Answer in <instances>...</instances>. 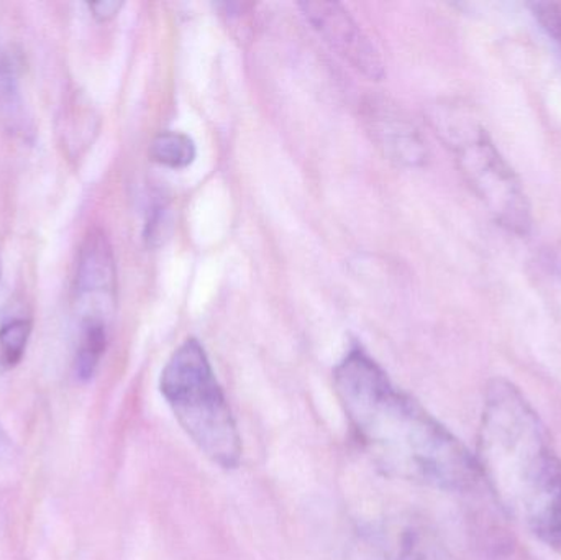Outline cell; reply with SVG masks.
Masks as SVG:
<instances>
[{
	"label": "cell",
	"instance_id": "cell-5",
	"mask_svg": "<svg viewBox=\"0 0 561 560\" xmlns=\"http://www.w3.org/2000/svg\"><path fill=\"white\" fill-rule=\"evenodd\" d=\"M76 306L81 322H105L117 301V272L111 242L102 230H91L79 250Z\"/></svg>",
	"mask_w": 561,
	"mask_h": 560
},
{
	"label": "cell",
	"instance_id": "cell-4",
	"mask_svg": "<svg viewBox=\"0 0 561 560\" xmlns=\"http://www.w3.org/2000/svg\"><path fill=\"white\" fill-rule=\"evenodd\" d=\"M437 134L454 150L458 167L488 213L507 232L529 236L533 207L529 197L486 128L468 112L440 105L432 114Z\"/></svg>",
	"mask_w": 561,
	"mask_h": 560
},
{
	"label": "cell",
	"instance_id": "cell-8",
	"mask_svg": "<svg viewBox=\"0 0 561 560\" xmlns=\"http://www.w3.org/2000/svg\"><path fill=\"white\" fill-rule=\"evenodd\" d=\"M0 125L10 137L16 140L32 141L35 137L32 115L20 91L13 62L10 61L2 43H0Z\"/></svg>",
	"mask_w": 561,
	"mask_h": 560
},
{
	"label": "cell",
	"instance_id": "cell-9",
	"mask_svg": "<svg viewBox=\"0 0 561 560\" xmlns=\"http://www.w3.org/2000/svg\"><path fill=\"white\" fill-rule=\"evenodd\" d=\"M107 324L104 322H81L78 352H76V375L81 380L94 377L105 348H107Z\"/></svg>",
	"mask_w": 561,
	"mask_h": 560
},
{
	"label": "cell",
	"instance_id": "cell-7",
	"mask_svg": "<svg viewBox=\"0 0 561 560\" xmlns=\"http://www.w3.org/2000/svg\"><path fill=\"white\" fill-rule=\"evenodd\" d=\"M363 121L376 147L389 160L404 167H422L427 161L428 150L421 132L394 104L369 99L363 105Z\"/></svg>",
	"mask_w": 561,
	"mask_h": 560
},
{
	"label": "cell",
	"instance_id": "cell-2",
	"mask_svg": "<svg viewBox=\"0 0 561 560\" xmlns=\"http://www.w3.org/2000/svg\"><path fill=\"white\" fill-rule=\"evenodd\" d=\"M474 457L504 512L561 555V459L533 404L506 378L488 384Z\"/></svg>",
	"mask_w": 561,
	"mask_h": 560
},
{
	"label": "cell",
	"instance_id": "cell-1",
	"mask_svg": "<svg viewBox=\"0 0 561 560\" xmlns=\"http://www.w3.org/2000/svg\"><path fill=\"white\" fill-rule=\"evenodd\" d=\"M333 390L353 436L386 476L447 492L481 479L477 457L362 348L336 365Z\"/></svg>",
	"mask_w": 561,
	"mask_h": 560
},
{
	"label": "cell",
	"instance_id": "cell-12",
	"mask_svg": "<svg viewBox=\"0 0 561 560\" xmlns=\"http://www.w3.org/2000/svg\"><path fill=\"white\" fill-rule=\"evenodd\" d=\"M30 332L32 324L26 319H13L0 328V354L7 365H15L22 361Z\"/></svg>",
	"mask_w": 561,
	"mask_h": 560
},
{
	"label": "cell",
	"instance_id": "cell-3",
	"mask_svg": "<svg viewBox=\"0 0 561 560\" xmlns=\"http://www.w3.org/2000/svg\"><path fill=\"white\" fill-rule=\"evenodd\" d=\"M160 391L181 430L210 462L224 470L240 466L243 446L236 416L197 339L173 352L161 372Z\"/></svg>",
	"mask_w": 561,
	"mask_h": 560
},
{
	"label": "cell",
	"instance_id": "cell-13",
	"mask_svg": "<svg viewBox=\"0 0 561 560\" xmlns=\"http://www.w3.org/2000/svg\"><path fill=\"white\" fill-rule=\"evenodd\" d=\"M530 12L534 19L539 23L550 42L556 45L561 58V3L549 2V0H539L530 3Z\"/></svg>",
	"mask_w": 561,
	"mask_h": 560
},
{
	"label": "cell",
	"instance_id": "cell-14",
	"mask_svg": "<svg viewBox=\"0 0 561 560\" xmlns=\"http://www.w3.org/2000/svg\"><path fill=\"white\" fill-rule=\"evenodd\" d=\"M88 7L95 20H99V22H107V20L114 19V16L121 12L124 2H117V0H102V2L88 3Z\"/></svg>",
	"mask_w": 561,
	"mask_h": 560
},
{
	"label": "cell",
	"instance_id": "cell-15",
	"mask_svg": "<svg viewBox=\"0 0 561 560\" xmlns=\"http://www.w3.org/2000/svg\"><path fill=\"white\" fill-rule=\"evenodd\" d=\"M10 453H12V443H10L9 436L0 424V457L10 456Z\"/></svg>",
	"mask_w": 561,
	"mask_h": 560
},
{
	"label": "cell",
	"instance_id": "cell-11",
	"mask_svg": "<svg viewBox=\"0 0 561 560\" xmlns=\"http://www.w3.org/2000/svg\"><path fill=\"white\" fill-rule=\"evenodd\" d=\"M396 560H455L437 536L422 526H409L399 539Z\"/></svg>",
	"mask_w": 561,
	"mask_h": 560
},
{
	"label": "cell",
	"instance_id": "cell-6",
	"mask_svg": "<svg viewBox=\"0 0 561 560\" xmlns=\"http://www.w3.org/2000/svg\"><path fill=\"white\" fill-rule=\"evenodd\" d=\"M299 7L307 22L336 55L373 81H379L385 76V65L378 49L340 3L307 0L300 2Z\"/></svg>",
	"mask_w": 561,
	"mask_h": 560
},
{
	"label": "cell",
	"instance_id": "cell-10",
	"mask_svg": "<svg viewBox=\"0 0 561 560\" xmlns=\"http://www.w3.org/2000/svg\"><path fill=\"white\" fill-rule=\"evenodd\" d=\"M150 158L163 167L183 170L196 160V145L190 135L181 132H161L151 141Z\"/></svg>",
	"mask_w": 561,
	"mask_h": 560
}]
</instances>
